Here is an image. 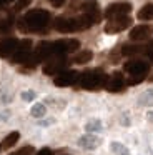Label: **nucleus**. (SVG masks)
I'll use <instances>...</instances> for the list:
<instances>
[{"label":"nucleus","instance_id":"1","mask_svg":"<svg viewBox=\"0 0 153 155\" xmlns=\"http://www.w3.org/2000/svg\"><path fill=\"white\" fill-rule=\"evenodd\" d=\"M50 12L43 8H35L30 10L18 20V28L22 32H42L47 25L50 24Z\"/></svg>","mask_w":153,"mask_h":155},{"label":"nucleus","instance_id":"20","mask_svg":"<svg viewBox=\"0 0 153 155\" xmlns=\"http://www.w3.org/2000/svg\"><path fill=\"white\" fill-rule=\"evenodd\" d=\"M112 150L115 152L116 155H128V150H126L122 143H118V142H113L112 143Z\"/></svg>","mask_w":153,"mask_h":155},{"label":"nucleus","instance_id":"10","mask_svg":"<svg viewBox=\"0 0 153 155\" xmlns=\"http://www.w3.org/2000/svg\"><path fill=\"white\" fill-rule=\"evenodd\" d=\"M80 74L75 70H63L60 72V74L55 75V78H53V84L57 85V87H68V85H73L76 80H78Z\"/></svg>","mask_w":153,"mask_h":155},{"label":"nucleus","instance_id":"25","mask_svg":"<svg viewBox=\"0 0 153 155\" xmlns=\"http://www.w3.org/2000/svg\"><path fill=\"white\" fill-rule=\"evenodd\" d=\"M32 4V0H18L15 5H13V12H20L23 10V8H27L28 5Z\"/></svg>","mask_w":153,"mask_h":155},{"label":"nucleus","instance_id":"12","mask_svg":"<svg viewBox=\"0 0 153 155\" xmlns=\"http://www.w3.org/2000/svg\"><path fill=\"white\" fill-rule=\"evenodd\" d=\"M82 10L85 15H88L93 20V24H98L102 20V14H100V5L96 0H86L82 4Z\"/></svg>","mask_w":153,"mask_h":155},{"label":"nucleus","instance_id":"14","mask_svg":"<svg viewBox=\"0 0 153 155\" xmlns=\"http://www.w3.org/2000/svg\"><path fill=\"white\" fill-rule=\"evenodd\" d=\"M18 42L17 38L8 37V38H2L0 40V57L2 58H8L12 57V54L15 52V48L18 47Z\"/></svg>","mask_w":153,"mask_h":155},{"label":"nucleus","instance_id":"27","mask_svg":"<svg viewBox=\"0 0 153 155\" xmlns=\"http://www.w3.org/2000/svg\"><path fill=\"white\" fill-rule=\"evenodd\" d=\"M13 0H0V10H2V8H5L7 5L8 4H12Z\"/></svg>","mask_w":153,"mask_h":155},{"label":"nucleus","instance_id":"22","mask_svg":"<svg viewBox=\"0 0 153 155\" xmlns=\"http://www.w3.org/2000/svg\"><path fill=\"white\" fill-rule=\"evenodd\" d=\"M12 28V18H7V20H0V35L10 32Z\"/></svg>","mask_w":153,"mask_h":155},{"label":"nucleus","instance_id":"7","mask_svg":"<svg viewBox=\"0 0 153 155\" xmlns=\"http://www.w3.org/2000/svg\"><path fill=\"white\" fill-rule=\"evenodd\" d=\"M132 12V4L128 2H115V4H110L105 10V17L108 18H116V17H123V15H128Z\"/></svg>","mask_w":153,"mask_h":155},{"label":"nucleus","instance_id":"19","mask_svg":"<svg viewBox=\"0 0 153 155\" xmlns=\"http://www.w3.org/2000/svg\"><path fill=\"white\" fill-rule=\"evenodd\" d=\"M98 143H100V140L95 137H82L80 138V145L85 148H95Z\"/></svg>","mask_w":153,"mask_h":155},{"label":"nucleus","instance_id":"13","mask_svg":"<svg viewBox=\"0 0 153 155\" xmlns=\"http://www.w3.org/2000/svg\"><path fill=\"white\" fill-rule=\"evenodd\" d=\"M125 88V77H123L122 72H113L112 77L106 82V90L112 92V94H116V92H122Z\"/></svg>","mask_w":153,"mask_h":155},{"label":"nucleus","instance_id":"24","mask_svg":"<svg viewBox=\"0 0 153 155\" xmlns=\"http://www.w3.org/2000/svg\"><path fill=\"white\" fill-rule=\"evenodd\" d=\"M35 153V148L32 147V145H27V147H22L20 150H17L15 153H12V155H33Z\"/></svg>","mask_w":153,"mask_h":155},{"label":"nucleus","instance_id":"18","mask_svg":"<svg viewBox=\"0 0 153 155\" xmlns=\"http://www.w3.org/2000/svg\"><path fill=\"white\" fill-rule=\"evenodd\" d=\"M93 57V54L90 50H82L80 54L75 55V58H73V62L75 64H86V62H90Z\"/></svg>","mask_w":153,"mask_h":155},{"label":"nucleus","instance_id":"16","mask_svg":"<svg viewBox=\"0 0 153 155\" xmlns=\"http://www.w3.org/2000/svg\"><path fill=\"white\" fill-rule=\"evenodd\" d=\"M122 54L125 55V57H133V55L143 54V47L142 45H123Z\"/></svg>","mask_w":153,"mask_h":155},{"label":"nucleus","instance_id":"15","mask_svg":"<svg viewBox=\"0 0 153 155\" xmlns=\"http://www.w3.org/2000/svg\"><path fill=\"white\" fill-rule=\"evenodd\" d=\"M140 20H153V4H146L138 10Z\"/></svg>","mask_w":153,"mask_h":155},{"label":"nucleus","instance_id":"9","mask_svg":"<svg viewBox=\"0 0 153 155\" xmlns=\"http://www.w3.org/2000/svg\"><path fill=\"white\" fill-rule=\"evenodd\" d=\"M68 65V60H67L63 55H55V58L50 62H47L45 67H43V74L45 75H57L60 72H63Z\"/></svg>","mask_w":153,"mask_h":155},{"label":"nucleus","instance_id":"5","mask_svg":"<svg viewBox=\"0 0 153 155\" xmlns=\"http://www.w3.org/2000/svg\"><path fill=\"white\" fill-rule=\"evenodd\" d=\"M80 48V42L75 38H67V40H57L52 42V54L55 55H67Z\"/></svg>","mask_w":153,"mask_h":155},{"label":"nucleus","instance_id":"17","mask_svg":"<svg viewBox=\"0 0 153 155\" xmlns=\"http://www.w3.org/2000/svg\"><path fill=\"white\" fill-rule=\"evenodd\" d=\"M18 138H20V134L18 132H12V134H8L5 138H3V143H2V147L3 148H10V147H13V145L18 142Z\"/></svg>","mask_w":153,"mask_h":155},{"label":"nucleus","instance_id":"11","mask_svg":"<svg viewBox=\"0 0 153 155\" xmlns=\"http://www.w3.org/2000/svg\"><path fill=\"white\" fill-rule=\"evenodd\" d=\"M153 35V25H136L130 30V40L142 42Z\"/></svg>","mask_w":153,"mask_h":155},{"label":"nucleus","instance_id":"3","mask_svg":"<svg viewBox=\"0 0 153 155\" xmlns=\"http://www.w3.org/2000/svg\"><path fill=\"white\" fill-rule=\"evenodd\" d=\"M123 68H125V72L130 74V78H128L126 84L128 85H136V84H140V82H143L146 78V74H148V70H150V65L146 64V62H143V60H130V62H126V64L123 65Z\"/></svg>","mask_w":153,"mask_h":155},{"label":"nucleus","instance_id":"26","mask_svg":"<svg viewBox=\"0 0 153 155\" xmlns=\"http://www.w3.org/2000/svg\"><path fill=\"white\" fill-rule=\"evenodd\" d=\"M48 2L53 5V7H62V5L65 4V0H48Z\"/></svg>","mask_w":153,"mask_h":155},{"label":"nucleus","instance_id":"2","mask_svg":"<svg viewBox=\"0 0 153 155\" xmlns=\"http://www.w3.org/2000/svg\"><path fill=\"white\" fill-rule=\"evenodd\" d=\"M106 82H108V75L100 68L86 70L78 77V84L83 90H100L106 87Z\"/></svg>","mask_w":153,"mask_h":155},{"label":"nucleus","instance_id":"6","mask_svg":"<svg viewBox=\"0 0 153 155\" xmlns=\"http://www.w3.org/2000/svg\"><path fill=\"white\" fill-rule=\"evenodd\" d=\"M30 52H32V40H28V38L20 40L18 47H17L15 52L12 54L10 60H12V64H23V62L30 57Z\"/></svg>","mask_w":153,"mask_h":155},{"label":"nucleus","instance_id":"8","mask_svg":"<svg viewBox=\"0 0 153 155\" xmlns=\"http://www.w3.org/2000/svg\"><path fill=\"white\" fill-rule=\"evenodd\" d=\"M130 25H132V18L128 15L110 18L108 24L105 25V34H118V32H123L125 28H128Z\"/></svg>","mask_w":153,"mask_h":155},{"label":"nucleus","instance_id":"21","mask_svg":"<svg viewBox=\"0 0 153 155\" xmlns=\"http://www.w3.org/2000/svg\"><path fill=\"white\" fill-rule=\"evenodd\" d=\"M143 54H145V57L153 64V40H151V42H148V44H146L145 47H143Z\"/></svg>","mask_w":153,"mask_h":155},{"label":"nucleus","instance_id":"4","mask_svg":"<svg viewBox=\"0 0 153 155\" xmlns=\"http://www.w3.org/2000/svg\"><path fill=\"white\" fill-rule=\"evenodd\" d=\"M53 27L55 30L62 32V34H72V32H80L83 30L82 22L78 18H68V17H58L55 22H53Z\"/></svg>","mask_w":153,"mask_h":155},{"label":"nucleus","instance_id":"29","mask_svg":"<svg viewBox=\"0 0 153 155\" xmlns=\"http://www.w3.org/2000/svg\"><path fill=\"white\" fill-rule=\"evenodd\" d=\"M37 155H52V150H50V148H42Z\"/></svg>","mask_w":153,"mask_h":155},{"label":"nucleus","instance_id":"28","mask_svg":"<svg viewBox=\"0 0 153 155\" xmlns=\"http://www.w3.org/2000/svg\"><path fill=\"white\" fill-rule=\"evenodd\" d=\"M23 98H25V100H32L33 97H35V94H33V92H27V94H23L22 95Z\"/></svg>","mask_w":153,"mask_h":155},{"label":"nucleus","instance_id":"23","mask_svg":"<svg viewBox=\"0 0 153 155\" xmlns=\"http://www.w3.org/2000/svg\"><path fill=\"white\" fill-rule=\"evenodd\" d=\"M32 115H33V117H43V115H45V105H42V104L33 105Z\"/></svg>","mask_w":153,"mask_h":155}]
</instances>
